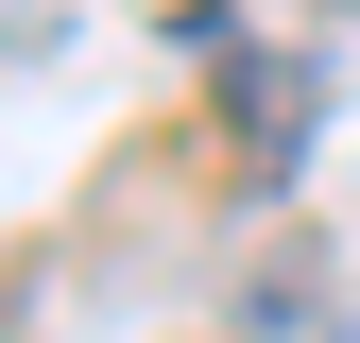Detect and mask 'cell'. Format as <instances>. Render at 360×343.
I'll list each match as a JSON object with an SVG mask.
<instances>
[{"instance_id": "6da1fadb", "label": "cell", "mask_w": 360, "mask_h": 343, "mask_svg": "<svg viewBox=\"0 0 360 343\" xmlns=\"http://www.w3.org/2000/svg\"><path fill=\"white\" fill-rule=\"evenodd\" d=\"M292 120H309V69H240V155H292Z\"/></svg>"}]
</instances>
